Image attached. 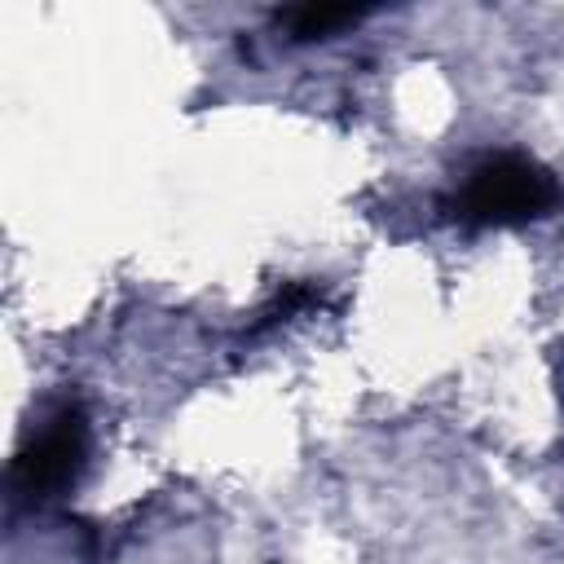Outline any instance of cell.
<instances>
[{
  "mask_svg": "<svg viewBox=\"0 0 564 564\" xmlns=\"http://www.w3.org/2000/svg\"><path fill=\"white\" fill-rule=\"evenodd\" d=\"M88 463V414L79 405H57L40 432L26 436V445L13 458V494L26 502H44L79 480Z\"/></svg>",
  "mask_w": 564,
  "mask_h": 564,
  "instance_id": "cell-2",
  "label": "cell"
},
{
  "mask_svg": "<svg viewBox=\"0 0 564 564\" xmlns=\"http://www.w3.org/2000/svg\"><path fill=\"white\" fill-rule=\"evenodd\" d=\"M366 18V9H352V4H304V9H282L278 13V26L291 31V40H317V35H330L348 22Z\"/></svg>",
  "mask_w": 564,
  "mask_h": 564,
  "instance_id": "cell-3",
  "label": "cell"
},
{
  "mask_svg": "<svg viewBox=\"0 0 564 564\" xmlns=\"http://www.w3.org/2000/svg\"><path fill=\"white\" fill-rule=\"evenodd\" d=\"M317 300V291L308 286V282H291V286H282L278 295H273V304L269 308H260V322L251 326V330H264V326H278V322H286L291 313H300L304 304H313Z\"/></svg>",
  "mask_w": 564,
  "mask_h": 564,
  "instance_id": "cell-4",
  "label": "cell"
},
{
  "mask_svg": "<svg viewBox=\"0 0 564 564\" xmlns=\"http://www.w3.org/2000/svg\"><path fill=\"white\" fill-rule=\"evenodd\" d=\"M564 203L560 181L524 154H485L467 167L449 212L467 225H524L551 216Z\"/></svg>",
  "mask_w": 564,
  "mask_h": 564,
  "instance_id": "cell-1",
  "label": "cell"
}]
</instances>
